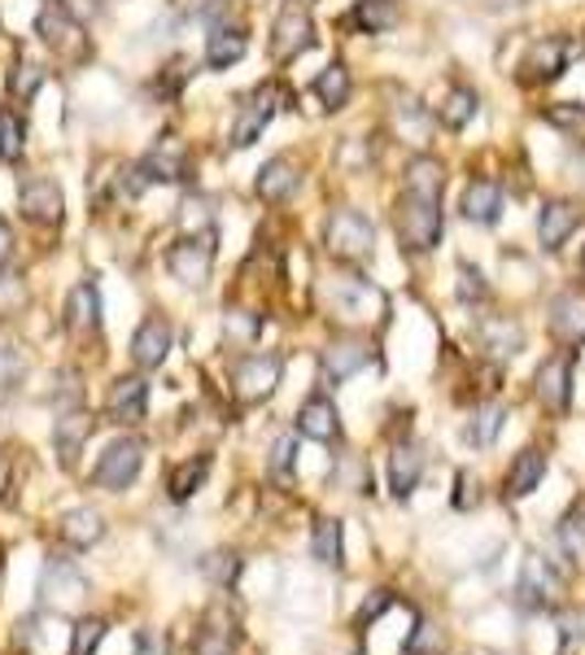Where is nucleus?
I'll list each match as a JSON object with an SVG mask.
<instances>
[{"instance_id": "f257e3e1", "label": "nucleus", "mask_w": 585, "mask_h": 655, "mask_svg": "<svg viewBox=\"0 0 585 655\" xmlns=\"http://www.w3.org/2000/svg\"><path fill=\"white\" fill-rule=\"evenodd\" d=\"M398 236H402V245L411 254L437 249V240H442V202L402 193V202H398Z\"/></svg>"}, {"instance_id": "f03ea898", "label": "nucleus", "mask_w": 585, "mask_h": 655, "mask_svg": "<svg viewBox=\"0 0 585 655\" xmlns=\"http://www.w3.org/2000/svg\"><path fill=\"white\" fill-rule=\"evenodd\" d=\"M328 307H333L342 320H350V324H380L384 311H389L384 293H380L371 280H358V276H337V280L328 284Z\"/></svg>"}, {"instance_id": "7ed1b4c3", "label": "nucleus", "mask_w": 585, "mask_h": 655, "mask_svg": "<svg viewBox=\"0 0 585 655\" xmlns=\"http://www.w3.org/2000/svg\"><path fill=\"white\" fill-rule=\"evenodd\" d=\"M324 245L342 262H362L371 254V245H376V227L358 211H333L328 223H324Z\"/></svg>"}, {"instance_id": "20e7f679", "label": "nucleus", "mask_w": 585, "mask_h": 655, "mask_svg": "<svg viewBox=\"0 0 585 655\" xmlns=\"http://www.w3.org/2000/svg\"><path fill=\"white\" fill-rule=\"evenodd\" d=\"M140 463H144V441H136V437H118L106 445V454L97 459V468H93V481L101 485V490H127L136 476H140Z\"/></svg>"}, {"instance_id": "39448f33", "label": "nucleus", "mask_w": 585, "mask_h": 655, "mask_svg": "<svg viewBox=\"0 0 585 655\" xmlns=\"http://www.w3.org/2000/svg\"><path fill=\"white\" fill-rule=\"evenodd\" d=\"M166 267L184 284H206L210 267H215V232H197V236H184L180 245H171Z\"/></svg>"}, {"instance_id": "423d86ee", "label": "nucleus", "mask_w": 585, "mask_h": 655, "mask_svg": "<svg viewBox=\"0 0 585 655\" xmlns=\"http://www.w3.org/2000/svg\"><path fill=\"white\" fill-rule=\"evenodd\" d=\"M40 590H44V603H53L57 612H71V608H79L84 603V594H88V577H84V568L75 563V559H48L44 563V581H40Z\"/></svg>"}, {"instance_id": "0eeeda50", "label": "nucleus", "mask_w": 585, "mask_h": 655, "mask_svg": "<svg viewBox=\"0 0 585 655\" xmlns=\"http://www.w3.org/2000/svg\"><path fill=\"white\" fill-rule=\"evenodd\" d=\"M236 398L240 402H267L280 385V354H249L232 372Z\"/></svg>"}, {"instance_id": "6e6552de", "label": "nucleus", "mask_w": 585, "mask_h": 655, "mask_svg": "<svg viewBox=\"0 0 585 655\" xmlns=\"http://www.w3.org/2000/svg\"><path fill=\"white\" fill-rule=\"evenodd\" d=\"M280 101H284V88H275V84H262L258 93H249L232 122V149H249L262 136V127L271 122V114L280 109Z\"/></svg>"}, {"instance_id": "1a4fd4ad", "label": "nucleus", "mask_w": 585, "mask_h": 655, "mask_svg": "<svg viewBox=\"0 0 585 655\" xmlns=\"http://www.w3.org/2000/svg\"><path fill=\"white\" fill-rule=\"evenodd\" d=\"M311 44H315V22H311V13H306L302 4H289V9L275 18V26H271V57H275V62H293V57H302Z\"/></svg>"}, {"instance_id": "9d476101", "label": "nucleus", "mask_w": 585, "mask_h": 655, "mask_svg": "<svg viewBox=\"0 0 585 655\" xmlns=\"http://www.w3.org/2000/svg\"><path fill=\"white\" fill-rule=\"evenodd\" d=\"M560 594H564L560 572H555L542 555H529L524 568H520V581H516V599H520V608H555Z\"/></svg>"}, {"instance_id": "9b49d317", "label": "nucleus", "mask_w": 585, "mask_h": 655, "mask_svg": "<svg viewBox=\"0 0 585 655\" xmlns=\"http://www.w3.org/2000/svg\"><path fill=\"white\" fill-rule=\"evenodd\" d=\"M568 57H573V44H568L564 35H546V40H538V44L524 53L520 79H524V84H551V79L564 75Z\"/></svg>"}, {"instance_id": "f8f14e48", "label": "nucleus", "mask_w": 585, "mask_h": 655, "mask_svg": "<svg viewBox=\"0 0 585 655\" xmlns=\"http://www.w3.org/2000/svg\"><path fill=\"white\" fill-rule=\"evenodd\" d=\"M538 398L555 416L568 411V402H573V354H551L538 367Z\"/></svg>"}, {"instance_id": "ddd939ff", "label": "nucleus", "mask_w": 585, "mask_h": 655, "mask_svg": "<svg viewBox=\"0 0 585 655\" xmlns=\"http://www.w3.org/2000/svg\"><path fill=\"white\" fill-rule=\"evenodd\" d=\"M188 175V149L180 136H162L149 158H144V180H158V184H175Z\"/></svg>"}, {"instance_id": "4468645a", "label": "nucleus", "mask_w": 585, "mask_h": 655, "mask_svg": "<svg viewBox=\"0 0 585 655\" xmlns=\"http://www.w3.org/2000/svg\"><path fill=\"white\" fill-rule=\"evenodd\" d=\"M476 341H480V350L489 358H516L524 350V328L516 320H507V315H485L476 324Z\"/></svg>"}, {"instance_id": "2eb2a0df", "label": "nucleus", "mask_w": 585, "mask_h": 655, "mask_svg": "<svg viewBox=\"0 0 585 655\" xmlns=\"http://www.w3.org/2000/svg\"><path fill=\"white\" fill-rule=\"evenodd\" d=\"M420 476H424V450L411 445V441H398L393 454H389V490L398 498H411V490L420 485Z\"/></svg>"}, {"instance_id": "dca6fc26", "label": "nucleus", "mask_w": 585, "mask_h": 655, "mask_svg": "<svg viewBox=\"0 0 585 655\" xmlns=\"http://www.w3.org/2000/svg\"><path fill=\"white\" fill-rule=\"evenodd\" d=\"M297 433L311 437V441H337L342 437V416H337V407L328 402V398H306L302 402V411H297Z\"/></svg>"}, {"instance_id": "f3484780", "label": "nucleus", "mask_w": 585, "mask_h": 655, "mask_svg": "<svg viewBox=\"0 0 585 655\" xmlns=\"http://www.w3.org/2000/svg\"><path fill=\"white\" fill-rule=\"evenodd\" d=\"M22 215L31 223H57L62 218V189L53 180H26L22 184Z\"/></svg>"}, {"instance_id": "a211bd4d", "label": "nucleus", "mask_w": 585, "mask_h": 655, "mask_svg": "<svg viewBox=\"0 0 585 655\" xmlns=\"http://www.w3.org/2000/svg\"><path fill=\"white\" fill-rule=\"evenodd\" d=\"M144 402H149V385L140 376H118L115 389H110V416L122 420V425H140Z\"/></svg>"}, {"instance_id": "6ab92c4d", "label": "nucleus", "mask_w": 585, "mask_h": 655, "mask_svg": "<svg viewBox=\"0 0 585 655\" xmlns=\"http://www.w3.org/2000/svg\"><path fill=\"white\" fill-rule=\"evenodd\" d=\"M166 350H171V328H166V320H144V324L136 328V336H131V358H136L140 367H162Z\"/></svg>"}, {"instance_id": "aec40b11", "label": "nucleus", "mask_w": 585, "mask_h": 655, "mask_svg": "<svg viewBox=\"0 0 585 655\" xmlns=\"http://www.w3.org/2000/svg\"><path fill=\"white\" fill-rule=\"evenodd\" d=\"M551 332L568 345H582L585 341V298L582 293H564L551 302Z\"/></svg>"}, {"instance_id": "412c9836", "label": "nucleus", "mask_w": 585, "mask_h": 655, "mask_svg": "<svg viewBox=\"0 0 585 655\" xmlns=\"http://www.w3.org/2000/svg\"><path fill=\"white\" fill-rule=\"evenodd\" d=\"M546 476V454L542 450H520L511 472H507V498H529Z\"/></svg>"}, {"instance_id": "4be33fe9", "label": "nucleus", "mask_w": 585, "mask_h": 655, "mask_svg": "<svg viewBox=\"0 0 585 655\" xmlns=\"http://www.w3.org/2000/svg\"><path fill=\"white\" fill-rule=\"evenodd\" d=\"M371 363V345H362V341H333L328 350H324V372H328V380H350L354 372H362Z\"/></svg>"}, {"instance_id": "5701e85b", "label": "nucleus", "mask_w": 585, "mask_h": 655, "mask_svg": "<svg viewBox=\"0 0 585 655\" xmlns=\"http://www.w3.org/2000/svg\"><path fill=\"white\" fill-rule=\"evenodd\" d=\"M577 223H582L577 206H568V202H546L542 215H538V236H542L546 249H560V245L573 236Z\"/></svg>"}, {"instance_id": "b1692460", "label": "nucleus", "mask_w": 585, "mask_h": 655, "mask_svg": "<svg viewBox=\"0 0 585 655\" xmlns=\"http://www.w3.org/2000/svg\"><path fill=\"white\" fill-rule=\"evenodd\" d=\"M88 437H93V416H88V411H66V416L53 425V445H57L62 463H75V454L84 450Z\"/></svg>"}, {"instance_id": "393cba45", "label": "nucleus", "mask_w": 585, "mask_h": 655, "mask_svg": "<svg viewBox=\"0 0 585 655\" xmlns=\"http://www.w3.org/2000/svg\"><path fill=\"white\" fill-rule=\"evenodd\" d=\"M62 538L75 546V550L97 546L101 538H106V520H101V512H93V507H75V512H66V516H62Z\"/></svg>"}, {"instance_id": "a878e982", "label": "nucleus", "mask_w": 585, "mask_h": 655, "mask_svg": "<svg viewBox=\"0 0 585 655\" xmlns=\"http://www.w3.org/2000/svg\"><path fill=\"white\" fill-rule=\"evenodd\" d=\"M101 324V298H97V284L84 280L71 289V302H66V328L71 332H93Z\"/></svg>"}, {"instance_id": "bb28decb", "label": "nucleus", "mask_w": 585, "mask_h": 655, "mask_svg": "<svg viewBox=\"0 0 585 655\" xmlns=\"http://www.w3.org/2000/svg\"><path fill=\"white\" fill-rule=\"evenodd\" d=\"M258 197L262 202H284V197H293V189H297V167L289 162V158H271L262 171H258Z\"/></svg>"}, {"instance_id": "cd10ccee", "label": "nucleus", "mask_w": 585, "mask_h": 655, "mask_svg": "<svg viewBox=\"0 0 585 655\" xmlns=\"http://www.w3.org/2000/svg\"><path fill=\"white\" fill-rule=\"evenodd\" d=\"M502 215V189L494 180H472L464 189V218L472 223H494Z\"/></svg>"}, {"instance_id": "c85d7f7f", "label": "nucleus", "mask_w": 585, "mask_h": 655, "mask_svg": "<svg viewBox=\"0 0 585 655\" xmlns=\"http://www.w3.org/2000/svg\"><path fill=\"white\" fill-rule=\"evenodd\" d=\"M442 189H446V171H442L437 158H415V162H407V193L442 202Z\"/></svg>"}, {"instance_id": "c756f323", "label": "nucleus", "mask_w": 585, "mask_h": 655, "mask_svg": "<svg viewBox=\"0 0 585 655\" xmlns=\"http://www.w3.org/2000/svg\"><path fill=\"white\" fill-rule=\"evenodd\" d=\"M240 57H245V31H236V26H215V31H210V44H206L210 71H228Z\"/></svg>"}, {"instance_id": "7c9ffc66", "label": "nucleus", "mask_w": 585, "mask_h": 655, "mask_svg": "<svg viewBox=\"0 0 585 655\" xmlns=\"http://www.w3.org/2000/svg\"><path fill=\"white\" fill-rule=\"evenodd\" d=\"M402 18L398 0H358L354 4V22L367 31V35H380V31H393Z\"/></svg>"}, {"instance_id": "2f4dec72", "label": "nucleus", "mask_w": 585, "mask_h": 655, "mask_svg": "<svg viewBox=\"0 0 585 655\" xmlns=\"http://www.w3.org/2000/svg\"><path fill=\"white\" fill-rule=\"evenodd\" d=\"M315 97L324 101V109H342L346 101H350V71H346L342 62L324 66L319 79H315Z\"/></svg>"}, {"instance_id": "473e14b6", "label": "nucleus", "mask_w": 585, "mask_h": 655, "mask_svg": "<svg viewBox=\"0 0 585 655\" xmlns=\"http://www.w3.org/2000/svg\"><path fill=\"white\" fill-rule=\"evenodd\" d=\"M311 550L319 563L328 568H342L346 563V538H342V520H319L315 525V538H311Z\"/></svg>"}, {"instance_id": "72a5a7b5", "label": "nucleus", "mask_w": 585, "mask_h": 655, "mask_svg": "<svg viewBox=\"0 0 585 655\" xmlns=\"http://www.w3.org/2000/svg\"><path fill=\"white\" fill-rule=\"evenodd\" d=\"M206 472H210V459H206V454H202V459H193V463H180V468L171 472V481H166L171 498H175V503H188V498L206 485Z\"/></svg>"}, {"instance_id": "f704fd0d", "label": "nucleus", "mask_w": 585, "mask_h": 655, "mask_svg": "<svg viewBox=\"0 0 585 655\" xmlns=\"http://www.w3.org/2000/svg\"><path fill=\"white\" fill-rule=\"evenodd\" d=\"M502 425H507V407L502 402H485L476 416H472V425H468V441L472 445H494V437L502 433Z\"/></svg>"}, {"instance_id": "c9c22d12", "label": "nucleus", "mask_w": 585, "mask_h": 655, "mask_svg": "<svg viewBox=\"0 0 585 655\" xmlns=\"http://www.w3.org/2000/svg\"><path fill=\"white\" fill-rule=\"evenodd\" d=\"M472 118H476V93L472 88H451L446 101H442V122L451 131H464Z\"/></svg>"}, {"instance_id": "e433bc0d", "label": "nucleus", "mask_w": 585, "mask_h": 655, "mask_svg": "<svg viewBox=\"0 0 585 655\" xmlns=\"http://www.w3.org/2000/svg\"><path fill=\"white\" fill-rule=\"evenodd\" d=\"M555 538H560V546H564L568 555L582 559L585 555V498H577V503L568 507V516L560 520V534H555Z\"/></svg>"}, {"instance_id": "4c0bfd02", "label": "nucleus", "mask_w": 585, "mask_h": 655, "mask_svg": "<svg viewBox=\"0 0 585 655\" xmlns=\"http://www.w3.org/2000/svg\"><path fill=\"white\" fill-rule=\"evenodd\" d=\"M258 332H262V320L253 311H228L224 315V341H232V345L258 341Z\"/></svg>"}, {"instance_id": "58836bf2", "label": "nucleus", "mask_w": 585, "mask_h": 655, "mask_svg": "<svg viewBox=\"0 0 585 655\" xmlns=\"http://www.w3.org/2000/svg\"><path fill=\"white\" fill-rule=\"evenodd\" d=\"M293 468H297V441L284 433V437H275V445H271V476L275 481H293Z\"/></svg>"}, {"instance_id": "ea45409f", "label": "nucleus", "mask_w": 585, "mask_h": 655, "mask_svg": "<svg viewBox=\"0 0 585 655\" xmlns=\"http://www.w3.org/2000/svg\"><path fill=\"white\" fill-rule=\"evenodd\" d=\"M202 572H206V577H210L215 586H232L236 572H240V559H236L232 550H215V555H206Z\"/></svg>"}, {"instance_id": "a19ab883", "label": "nucleus", "mask_w": 585, "mask_h": 655, "mask_svg": "<svg viewBox=\"0 0 585 655\" xmlns=\"http://www.w3.org/2000/svg\"><path fill=\"white\" fill-rule=\"evenodd\" d=\"M101 638H106V621H97V616L79 621V625H75V643H71V655H93L97 647H101Z\"/></svg>"}, {"instance_id": "79ce46f5", "label": "nucleus", "mask_w": 585, "mask_h": 655, "mask_svg": "<svg viewBox=\"0 0 585 655\" xmlns=\"http://www.w3.org/2000/svg\"><path fill=\"white\" fill-rule=\"evenodd\" d=\"M0 158L4 162L22 158V118H13V114H0Z\"/></svg>"}, {"instance_id": "37998d69", "label": "nucleus", "mask_w": 585, "mask_h": 655, "mask_svg": "<svg viewBox=\"0 0 585 655\" xmlns=\"http://www.w3.org/2000/svg\"><path fill=\"white\" fill-rule=\"evenodd\" d=\"M407 655H442V630L437 625H429V621H420L415 625V634L407 638Z\"/></svg>"}, {"instance_id": "c03bdc74", "label": "nucleus", "mask_w": 585, "mask_h": 655, "mask_svg": "<svg viewBox=\"0 0 585 655\" xmlns=\"http://www.w3.org/2000/svg\"><path fill=\"white\" fill-rule=\"evenodd\" d=\"M180 211H184V215H180V223H184V232H188V236H197V232H215V215H210V206H206L202 197L184 202Z\"/></svg>"}, {"instance_id": "a18cd8bd", "label": "nucleus", "mask_w": 585, "mask_h": 655, "mask_svg": "<svg viewBox=\"0 0 585 655\" xmlns=\"http://www.w3.org/2000/svg\"><path fill=\"white\" fill-rule=\"evenodd\" d=\"M197 655H232V630L206 625V630L197 634Z\"/></svg>"}, {"instance_id": "49530a36", "label": "nucleus", "mask_w": 585, "mask_h": 655, "mask_svg": "<svg viewBox=\"0 0 585 655\" xmlns=\"http://www.w3.org/2000/svg\"><path fill=\"white\" fill-rule=\"evenodd\" d=\"M40 79H44V71H40V66L18 62V71L9 75V93H13V97H31V93L40 88Z\"/></svg>"}, {"instance_id": "de8ad7c7", "label": "nucleus", "mask_w": 585, "mask_h": 655, "mask_svg": "<svg viewBox=\"0 0 585 655\" xmlns=\"http://www.w3.org/2000/svg\"><path fill=\"white\" fill-rule=\"evenodd\" d=\"M459 298H464V302H485V298H489V284H485V276H480L472 262H464V267H459Z\"/></svg>"}, {"instance_id": "09e8293b", "label": "nucleus", "mask_w": 585, "mask_h": 655, "mask_svg": "<svg viewBox=\"0 0 585 655\" xmlns=\"http://www.w3.org/2000/svg\"><path fill=\"white\" fill-rule=\"evenodd\" d=\"M22 376V354L18 350H9V345H0V394L4 389H13V380Z\"/></svg>"}, {"instance_id": "8fccbe9b", "label": "nucleus", "mask_w": 585, "mask_h": 655, "mask_svg": "<svg viewBox=\"0 0 585 655\" xmlns=\"http://www.w3.org/2000/svg\"><path fill=\"white\" fill-rule=\"evenodd\" d=\"M389 608H393V594H389V590H376V594L358 608V630H362V625H371V621H376L380 612H389Z\"/></svg>"}, {"instance_id": "3c124183", "label": "nucleus", "mask_w": 585, "mask_h": 655, "mask_svg": "<svg viewBox=\"0 0 585 655\" xmlns=\"http://www.w3.org/2000/svg\"><path fill=\"white\" fill-rule=\"evenodd\" d=\"M57 13H66L71 22H88L101 13V0H57Z\"/></svg>"}, {"instance_id": "603ef678", "label": "nucleus", "mask_w": 585, "mask_h": 655, "mask_svg": "<svg viewBox=\"0 0 585 655\" xmlns=\"http://www.w3.org/2000/svg\"><path fill=\"white\" fill-rule=\"evenodd\" d=\"M546 122H555V127H582V122H585V109L573 106V101H560V106L546 109Z\"/></svg>"}, {"instance_id": "864d4df0", "label": "nucleus", "mask_w": 585, "mask_h": 655, "mask_svg": "<svg viewBox=\"0 0 585 655\" xmlns=\"http://www.w3.org/2000/svg\"><path fill=\"white\" fill-rule=\"evenodd\" d=\"M480 503V481L472 476V472H459V494H455V507L459 512H472Z\"/></svg>"}, {"instance_id": "5fc2aeb1", "label": "nucleus", "mask_w": 585, "mask_h": 655, "mask_svg": "<svg viewBox=\"0 0 585 655\" xmlns=\"http://www.w3.org/2000/svg\"><path fill=\"white\" fill-rule=\"evenodd\" d=\"M188 75H193V66H188L184 57H180V62H171V66H166V75H162V84H158V93H166V97H171V93H175Z\"/></svg>"}, {"instance_id": "6e6d98bb", "label": "nucleus", "mask_w": 585, "mask_h": 655, "mask_svg": "<svg viewBox=\"0 0 585 655\" xmlns=\"http://www.w3.org/2000/svg\"><path fill=\"white\" fill-rule=\"evenodd\" d=\"M560 630H564V652L560 655H573L577 652V643H585V625L577 621V616H564V621H560Z\"/></svg>"}, {"instance_id": "4d7b16f0", "label": "nucleus", "mask_w": 585, "mask_h": 655, "mask_svg": "<svg viewBox=\"0 0 585 655\" xmlns=\"http://www.w3.org/2000/svg\"><path fill=\"white\" fill-rule=\"evenodd\" d=\"M158 652H162L158 638H153L149 630H140V634H136V655H158Z\"/></svg>"}, {"instance_id": "13d9d810", "label": "nucleus", "mask_w": 585, "mask_h": 655, "mask_svg": "<svg viewBox=\"0 0 585 655\" xmlns=\"http://www.w3.org/2000/svg\"><path fill=\"white\" fill-rule=\"evenodd\" d=\"M9 254H13V232H9V227H4V218H0V262H4Z\"/></svg>"}, {"instance_id": "bf43d9fd", "label": "nucleus", "mask_w": 585, "mask_h": 655, "mask_svg": "<svg viewBox=\"0 0 585 655\" xmlns=\"http://www.w3.org/2000/svg\"><path fill=\"white\" fill-rule=\"evenodd\" d=\"M582 276H585V249H582Z\"/></svg>"}]
</instances>
